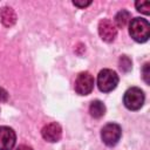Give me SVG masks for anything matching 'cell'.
I'll return each instance as SVG.
<instances>
[{
	"mask_svg": "<svg viewBox=\"0 0 150 150\" xmlns=\"http://www.w3.org/2000/svg\"><path fill=\"white\" fill-rule=\"evenodd\" d=\"M117 83H118V76L111 69H103L97 75V86L98 89L103 93H109L114 90Z\"/></svg>",
	"mask_w": 150,
	"mask_h": 150,
	"instance_id": "obj_2",
	"label": "cell"
},
{
	"mask_svg": "<svg viewBox=\"0 0 150 150\" xmlns=\"http://www.w3.org/2000/svg\"><path fill=\"white\" fill-rule=\"evenodd\" d=\"M89 112L94 118H100L105 114V105L101 101L95 100L89 105Z\"/></svg>",
	"mask_w": 150,
	"mask_h": 150,
	"instance_id": "obj_10",
	"label": "cell"
},
{
	"mask_svg": "<svg viewBox=\"0 0 150 150\" xmlns=\"http://www.w3.org/2000/svg\"><path fill=\"white\" fill-rule=\"evenodd\" d=\"M94 88V77L88 71H82L75 80V91L79 95H88Z\"/></svg>",
	"mask_w": 150,
	"mask_h": 150,
	"instance_id": "obj_5",
	"label": "cell"
},
{
	"mask_svg": "<svg viewBox=\"0 0 150 150\" xmlns=\"http://www.w3.org/2000/svg\"><path fill=\"white\" fill-rule=\"evenodd\" d=\"M0 16H1L2 23H4L6 27H11V26H13V25L15 23L16 16H15L14 11H13L11 7H4V8L1 9Z\"/></svg>",
	"mask_w": 150,
	"mask_h": 150,
	"instance_id": "obj_9",
	"label": "cell"
},
{
	"mask_svg": "<svg viewBox=\"0 0 150 150\" xmlns=\"http://www.w3.org/2000/svg\"><path fill=\"white\" fill-rule=\"evenodd\" d=\"M16 136L12 128L0 127V150H12L15 145Z\"/></svg>",
	"mask_w": 150,
	"mask_h": 150,
	"instance_id": "obj_7",
	"label": "cell"
},
{
	"mask_svg": "<svg viewBox=\"0 0 150 150\" xmlns=\"http://www.w3.org/2000/svg\"><path fill=\"white\" fill-rule=\"evenodd\" d=\"M129 34L130 36L139 43L148 41L150 36V25L148 20L142 18H135L130 20L129 23Z\"/></svg>",
	"mask_w": 150,
	"mask_h": 150,
	"instance_id": "obj_1",
	"label": "cell"
},
{
	"mask_svg": "<svg viewBox=\"0 0 150 150\" xmlns=\"http://www.w3.org/2000/svg\"><path fill=\"white\" fill-rule=\"evenodd\" d=\"M15 150H33L30 146H28V145H19Z\"/></svg>",
	"mask_w": 150,
	"mask_h": 150,
	"instance_id": "obj_17",
	"label": "cell"
},
{
	"mask_svg": "<svg viewBox=\"0 0 150 150\" xmlns=\"http://www.w3.org/2000/svg\"><path fill=\"white\" fill-rule=\"evenodd\" d=\"M41 134H42V137L48 141V142H57L61 136H62V130H61V127L53 122V123H49L47 125H45L41 130Z\"/></svg>",
	"mask_w": 150,
	"mask_h": 150,
	"instance_id": "obj_8",
	"label": "cell"
},
{
	"mask_svg": "<svg viewBox=\"0 0 150 150\" xmlns=\"http://www.w3.org/2000/svg\"><path fill=\"white\" fill-rule=\"evenodd\" d=\"M130 20H131V14H130L128 11H125V9L120 11V12L116 14V16H115V23H116V26H117L118 28L125 27L127 23H128Z\"/></svg>",
	"mask_w": 150,
	"mask_h": 150,
	"instance_id": "obj_11",
	"label": "cell"
},
{
	"mask_svg": "<svg viewBox=\"0 0 150 150\" xmlns=\"http://www.w3.org/2000/svg\"><path fill=\"white\" fill-rule=\"evenodd\" d=\"M144 93L141 88L131 87L129 88L123 96V103L129 110H138L144 103Z\"/></svg>",
	"mask_w": 150,
	"mask_h": 150,
	"instance_id": "obj_3",
	"label": "cell"
},
{
	"mask_svg": "<svg viewBox=\"0 0 150 150\" xmlns=\"http://www.w3.org/2000/svg\"><path fill=\"white\" fill-rule=\"evenodd\" d=\"M98 34L103 41L112 42L117 35V28L112 23V21L108 19H103L98 23Z\"/></svg>",
	"mask_w": 150,
	"mask_h": 150,
	"instance_id": "obj_6",
	"label": "cell"
},
{
	"mask_svg": "<svg viewBox=\"0 0 150 150\" xmlns=\"http://www.w3.org/2000/svg\"><path fill=\"white\" fill-rule=\"evenodd\" d=\"M120 67H121V69L124 70V71L130 70V69H131V61L129 60V57L122 56L121 60H120Z\"/></svg>",
	"mask_w": 150,
	"mask_h": 150,
	"instance_id": "obj_13",
	"label": "cell"
},
{
	"mask_svg": "<svg viewBox=\"0 0 150 150\" xmlns=\"http://www.w3.org/2000/svg\"><path fill=\"white\" fill-rule=\"evenodd\" d=\"M6 98H7V94H6V91H5L4 89L0 88V101H6Z\"/></svg>",
	"mask_w": 150,
	"mask_h": 150,
	"instance_id": "obj_16",
	"label": "cell"
},
{
	"mask_svg": "<svg viewBox=\"0 0 150 150\" xmlns=\"http://www.w3.org/2000/svg\"><path fill=\"white\" fill-rule=\"evenodd\" d=\"M142 74H143V79H144L145 83H149V82H150V80H149V76H150V71H149V63H145V64L143 66Z\"/></svg>",
	"mask_w": 150,
	"mask_h": 150,
	"instance_id": "obj_14",
	"label": "cell"
},
{
	"mask_svg": "<svg viewBox=\"0 0 150 150\" xmlns=\"http://www.w3.org/2000/svg\"><path fill=\"white\" fill-rule=\"evenodd\" d=\"M135 6L138 12H141L145 15H148L150 13V2L149 1H137L135 4Z\"/></svg>",
	"mask_w": 150,
	"mask_h": 150,
	"instance_id": "obj_12",
	"label": "cell"
},
{
	"mask_svg": "<svg viewBox=\"0 0 150 150\" xmlns=\"http://www.w3.org/2000/svg\"><path fill=\"white\" fill-rule=\"evenodd\" d=\"M122 136V129L116 123H108L101 130V138L108 146H114L118 143Z\"/></svg>",
	"mask_w": 150,
	"mask_h": 150,
	"instance_id": "obj_4",
	"label": "cell"
},
{
	"mask_svg": "<svg viewBox=\"0 0 150 150\" xmlns=\"http://www.w3.org/2000/svg\"><path fill=\"white\" fill-rule=\"evenodd\" d=\"M73 4L75 5V6H77V7H81V8H84V7H87V6H89L90 4H91V1H73Z\"/></svg>",
	"mask_w": 150,
	"mask_h": 150,
	"instance_id": "obj_15",
	"label": "cell"
}]
</instances>
